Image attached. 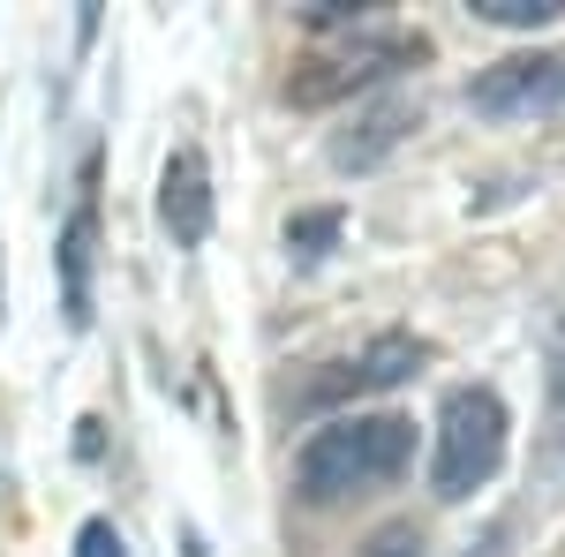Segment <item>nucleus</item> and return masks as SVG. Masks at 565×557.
<instances>
[{
  "instance_id": "f257e3e1",
  "label": "nucleus",
  "mask_w": 565,
  "mask_h": 557,
  "mask_svg": "<svg viewBox=\"0 0 565 557\" xmlns=\"http://www.w3.org/2000/svg\"><path fill=\"white\" fill-rule=\"evenodd\" d=\"M415 460V422L407 415H340L295 452V490L309 505H348L392 490Z\"/></svg>"
},
{
  "instance_id": "0eeeda50",
  "label": "nucleus",
  "mask_w": 565,
  "mask_h": 557,
  "mask_svg": "<svg viewBox=\"0 0 565 557\" xmlns=\"http://www.w3.org/2000/svg\"><path fill=\"white\" fill-rule=\"evenodd\" d=\"M415 121H423V106H415V98H399V90L377 98L370 114H354V129L332 136V167H340V173H370L377 159H392V151L407 143Z\"/></svg>"
},
{
  "instance_id": "f03ea898",
  "label": "nucleus",
  "mask_w": 565,
  "mask_h": 557,
  "mask_svg": "<svg viewBox=\"0 0 565 557\" xmlns=\"http://www.w3.org/2000/svg\"><path fill=\"white\" fill-rule=\"evenodd\" d=\"M505 460V399L490 385H460L445 392V415H437V460H430V490L445 505L476 497L482 482Z\"/></svg>"
},
{
  "instance_id": "9d476101",
  "label": "nucleus",
  "mask_w": 565,
  "mask_h": 557,
  "mask_svg": "<svg viewBox=\"0 0 565 557\" xmlns=\"http://www.w3.org/2000/svg\"><path fill=\"white\" fill-rule=\"evenodd\" d=\"M482 23H505V31H543V23H558L565 0H476Z\"/></svg>"
},
{
  "instance_id": "1a4fd4ad",
  "label": "nucleus",
  "mask_w": 565,
  "mask_h": 557,
  "mask_svg": "<svg viewBox=\"0 0 565 557\" xmlns=\"http://www.w3.org/2000/svg\"><path fill=\"white\" fill-rule=\"evenodd\" d=\"M340 226H348V212H332V204L295 212V218H287V249H295V257H324V249L340 242Z\"/></svg>"
},
{
  "instance_id": "7ed1b4c3",
  "label": "nucleus",
  "mask_w": 565,
  "mask_h": 557,
  "mask_svg": "<svg viewBox=\"0 0 565 557\" xmlns=\"http://www.w3.org/2000/svg\"><path fill=\"white\" fill-rule=\"evenodd\" d=\"M468 106H476V114H490V121L565 114V45H543V53H505V61H490L476 84H468Z\"/></svg>"
},
{
  "instance_id": "9b49d317",
  "label": "nucleus",
  "mask_w": 565,
  "mask_h": 557,
  "mask_svg": "<svg viewBox=\"0 0 565 557\" xmlns=\"http://www.w3.org/2000/svg\"><path fill=\"white\" fill-rule=\"evenodd\" d=\"M543 399H551V429H558V452H565V317L543 346Z\"/></svg>"
},
{
  "instance_id": "39448f33",
  "label": "nucleus",
  "mask_w": 565,
  "mask_h": 557,
  "mask_svg": "<svg viewBox=\"0 0 565 557\" xmlns=\"http://www.w3.org/2000/svg\"><path fill=\"white\" fill-rule=\"evenodd\" d=\"M423 362H430V346L415 340V332H385V340L362 346L354 362H340L332 377H317V385H309V407H324V399H348V392H392V385H407Z\"/></svg>"
},
{
  "instance_id": "ddd939ff",
  "label": "nucleus",
  "mask_w": 565,
  "mask_h": 557,
  "mask_svg": "<svg viewBox=\"0 0 565 557\" xmlns=\"http://www.w3.org/2000/svg\"><path fill=\"white\" fill-rule=\"evenodd\" d=\"M362 557H430V550H423V535H415L407 519H392V527L370 535V550H362Z\"/></svg>"
},
{
  "instance_id": "4468645a",
  "label": "nucleus",
  "mask_w": 565,
  "mask_h": 557,
  "mask_svg": "<svg viewBox=\"0 0 565 557\" xmlns=\"http://www.w3.org/2000/svg\"><path fill=\"white\" fill-rule=\"evenodd\" d=\"M76 557H129V543H121L114 519H90L84 535H76Z\"/></svg>"
},
{
  "instance_id": "f8f14e48",
  "label": "nucleus",
  "mask_w": 565,
  "mask_h": 557,
  "mask_svg": "<svg viewBox=\"0 0 565 557\" xmlns=\"http://www.w3.org/2000/svg\"><path fill=\"white\" fill-rule=\"evenodd\" d=\"M309 31H354V23H370L377 15V0H309V8H295Z\"/></svg>"
},
{
  "instance_id": "423d86ee",
  "label": "nucleus",
  "mask_w": 565,
  "mask_h": 557,
  "mask_svg": "<svg viewBox=\"0 0 565 557\" xmlns=\"http://www.w3.org/2000/svg\"><path fill=\"white\" fill-rule=\"evenodd\" d=\"M159 226L174 234V249H196L212 234V173H204V151H189V143L159 173Z\"/></svg>"
},
{
  "instance_id": "6e6552de",
  "label": "nucleus",
  "mask_w": 565,
  "mask_h": 557,
  "mask_svg": "<svg viewBox=\"0 0 565 557\" xmlns=\"http://www.w3.org/2000/svg\"><path fill=\"white\" fill-rule=\"evenodd\" d=\"M90 249H98V212H90V196H84L76 218H68V234H61V309H68L76 332L90 324Z\"/></svg>"
},
{
  "instance_id": "20e7f679",
  "label": "nucleus",
  "mask_w": 565,
  "mask_h": 557,
  "mask_svg": "<svg viewBox=\"0 0 565 557\" xmlns=\"http://www.w3.org/2000/svg\"><path fill=\"white\" fill-rule=\"evenodd\" d=\"M423 53H430V45L407 39V31L354 39V45H340V53H309L302 68H295V84H287V98H295V106H324V98H340V90H354V84L392 76V61H423Z\"/></svg>"
}]
</instances>
